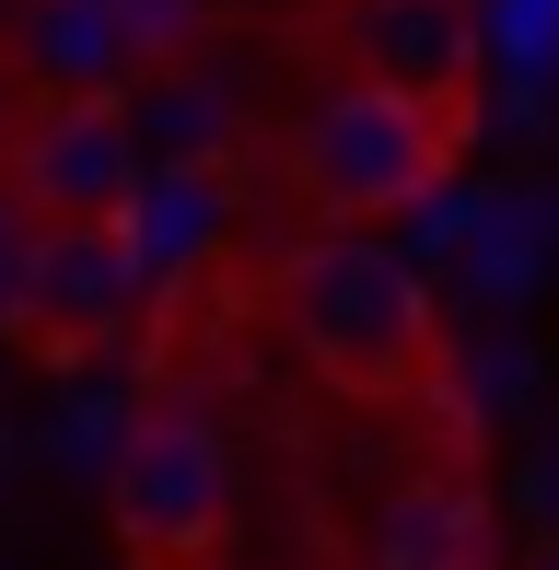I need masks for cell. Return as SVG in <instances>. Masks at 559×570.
<instances>
[{
	"mask_svg": "<svg viewBox=\"0 0 559 570\" xmlns=\"http://www.w3.org/2000/svg\"><path fill=\"white\" fill-rule=\"evenodd\" d=\"M268 315L292 338V361L350 407H443L454 396V338H443L431 279L339 222L268 268Z\"/></svg>",
	"mask_w": 559,
	"mask_h": 570,
	"instance_id": "1",
	"label": "cell"
},
{
	"mask_svg": "<svg viewBox=\"0 0 559 570\" xmlns=\"http://www.w3.org/2000/svg\"><path fill=\"white\" fill-rule=\"evenodd\" d=\"M478 140V106H443V94H409V82H373V70H339L315 106L292 117V198L339 233H373V222H409L420 198H443V175L467 164Z\"/></svg>",
	"mask_w": 559,
	"mask_h": 570,
	"instance_id": "2",
	"label": "cell"
},
{
	"mask_svg": "<svg viewBox=\"0 0 559 570\" xmlns=\"http://www.w3.org/2000/svg\"><path fill=\"white\" fill-rule=\"evenodd\" d=\"M106 524L129 548V570H222L234 559V443L210 431V407L151 396L117 431Z\"/></svg>",
	"mask_w": 559,
	"mask_h": 570,
	"instance_id": "3",
	"label": "cell"
},
{
	"mask_svg": "<svg viewBox=\"0 0 559 570\" xmlns=\"http://www.w3.org/2000/svg\"><path fill=\"white\" fill-rule=\"evenodd\" d=\"M0 175H12L23 222H129L151 187V151H140V117L117 106V82H47L0 128Z\"/></svg>",
	"mask_w": 559,
	"mask_h": 570,
	"instance_id": "4",
	"label": "cell"
},
{
	"mask_svg": "<svg viewBox=\"0 0 559 570\" xmlns=\"http://www.w3.org/2000/svg\"><path fill=\"white\" fill-rule=\"evenodd\" d=\"M140 292H151V256H140L129 222H36L23 256H12V292H0V326L47 373H70V361H94L106 338H129Z\"/></svg>",
	"mask_w": 559,
	"mask_h": 570,
	"instance_id": "5",
	"label": "cell"
},
{
	"mask_svg": "<svg viewBox=\"0 0 559 570\" xmlns=\"http://www.w3.org/2000/svg\"><path fill=\"white\" fill-rule=\"evenodd\" d=\"M362 570H501V512H490L478 443L431 454V465H409L385 489V512L362 535Z\"/></svg>",
	"mask_w": 559,
	"mask_h": 570,
	"instance_id": "6",
	"label": "cell"
},
{
	"mask_svg": "<svg viewBox=\"0 0 559 570\" xmlns=\"http://www.w3.org/2000/svg\"><path fill=\"white\" fill-rule=\"evenodd\" d=\"M339 47L373 70V82L443 94V106H478V0H339Z\"/></svg>",
	"mask_w": 559,
	"mask_h": 570,
	"instance_id": "7",
	"label": "cell"
},
{
	"mask_svg": "<svg viewBox=\"0 0 559 570\" xmlns=\"http://www.w3.org/2000/svg\"><path fill=\"white\" fill-rule=\"evenodd\" d=\"M106 12L129 36V59H151V70L198 59V36H210V0H106Z\"/></svg>",
	"mask_w": 559,
	"mask_h": 570,
	"instance_id": "8",
	"label": "cell"
}]
</instances>
